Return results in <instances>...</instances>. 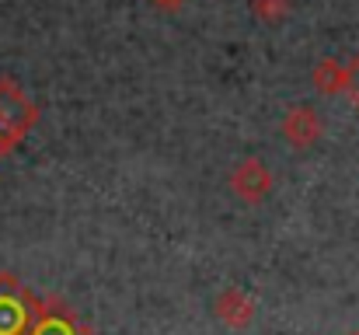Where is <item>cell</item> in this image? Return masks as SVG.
<instances>
[{"label":"cell","mask_w":359,"mask_h":335,"mask_svg":"<svg viewBox=\"0 0 359 335\" xmlns=\"http://www.w3.org/2000/svg\"><path fill=\"white\" fill-rule=\"evenodd\" d=\"M231 189L238 192L244 203H262L272 192V171L258 157H248V161H241L238 168L231 171Z\"/></svg>","instance_id":"1"},{"label":"cell","mask_w":359,"mask_h":335,"mask_svg":"<svg viewBox=\"0 0 359 335\" xmlns=\"http://www.w3.org/2000/svg\"><path fill=\"white\" fill-rule=\"evenodd\" d=\"M283 136H286L297 150L318 143V136H321V119H318V112L307 109V105L290 109L286 112V119H283Z\"/></svg>","instance_id":"2"},{"label":"cell","mask_w":359,"mask_h":335,"mask_svg":"<svg viewBox=\"0 0 359 335\" xmlns=\"http://www.w3.org/2000/svg\"><path fill=\"white\" fill-rule=\"evenodd\" d=\"M251 311H255V304H251L241 290H224L220 301H217V315H220L227 325H248V322H251Z\"/></svg>","instance_id":"3"},{"label":"cell","mask_w":359,"mask_h":335,"mask_svg":"<svg viewBox=\"0 0 359 335\" xmlns=\"http://www.w3.org/2000/svg\"><path fill=\"white\" fill-rule=\"evenodd\" d=\"M314 84H318V91H325V95L346 91V67L335 63V60L318 63V67H314Z\"/></svg>","instance_id":"4"},{"label":"cell","mask_w":359,"mask_h":335,"mask_svg":"<svg viewBox=\"0 0 359 335\" xmlns=\"http://www.w3.org/2000/svg\"><path fill=\"white\" fill-rule=\"evenodd\" d=\"M251 11L262 21H283L290 14V0H251Z\"/></svg>","instance_id":"5"},{"label":"cell","mask_w":359,"mask_h":335,"mask_svg":"<svg viewBox=\"0 0 359 335\" xmlns=\"http://www.w3.org/2000/svg\"><path fill=\"white\" fill-rule=\"evenodd\" d=\"M346 95H349V102L359 109V56L353 63H346Z\"/></svg>","instance_id":"6"},{"label":"cell","mask_w":359,"mask_h":335,"mask_svg":"<svg viewBox=\"0 0 359 335\" xmlns=\"http://www.w3.org/2000/svg\"><path fill=\"white\" fill-rule=\"evenodd\" d=\"M154 7L157 11H178V7H185V0H154Z\"/></svg>","instance_id":"7"},{"label":"cell","mask_w":359,"mask_h":335,"mask_svg":"<svg viewBox=\"0 0 359 335\" xmlns=\"http://www.w3.org/2000/svg\"><path fill=\"white\" fill-rule=\"evenodd\" d=\"M39 335H67V332H63V329H42Z\"/></svg>","instance_id":"8"},{"label":"cell","mask_w":359,"mask_h":335,"mask_svg":"<svg viewBox=\"0 0 359 335\" xmlns=\"http://www.w3.org/2000/svg\"><path fill=\"white\" fill-rule=\"evenodd\" d=\"M353 335H359V332H353Z\"/></svg>","instance_id":"9"}]
</instances>
